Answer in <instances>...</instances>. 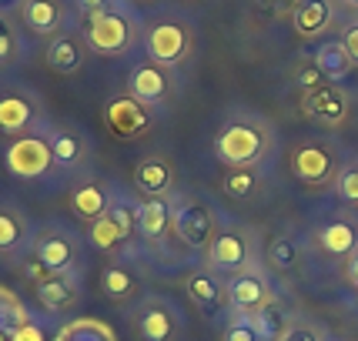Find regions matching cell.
I'll use <instances>...</instances> for the list:
<instances>
[{
	"mask_svg": "<svg viewBox=\"0 0 358 341\" xmlns=\"http://www.w3.org/2000/svg\"><path fill=\"white\" fill-rule=\"evenodd\" d=\"M78 3V10H84V14H101V10H108L110 0H74Z\"/></svg>",
	"mask_w": 358,
	"mask_h": 341,
	"instance_id": "60d3db41",
	"label": "cell"
},
{
	"mask_svg": "<svg viewBox=\"0 0 358 341\" xmlns=\"http://www.w3.org/2000/svg\"><path fill=\"white\" fill-rule=\"evenodd\" d=\"M134 20L124 10H101V14H87L84 24V37L97 54H124L134 47Z\"/></svg>",
	"mask_w": 358,
	"mask_h": 341,
	"instance_id": "3957f363",
	"label": "cell"
},
{
	"mask_svg": "<svg viewBox=\"0 0 358 341\" xmlns=\"http://www.w3.org/2000/svg\"><path fill=\"white\" fill-rule=\"evenodd\" d=\"M171 231L178 234V241L187 245V248H211V241L221 234L218 215H215V208H208L204 201L185 198V201L174 208Z\"/></svg>",
	"mask_w": 358,
	"mask_h": 341,
	"instance_id": "277c9868",
	"label": "cell"
},
{
	"mask_svg": "<svg viewBox=\"0 0 358 341\" xmlns=\"http://www.w3.org/2000/svg\"><path fill=\"white\" fill-rule=\"evenodd\" d=\"M262 187V174L255 168H231L224 174V194L228 198H238V201H248L258 194Z\"/></svg>",
	"mask_w": 358,
	"mask_h": 341,
	"instance_id": "d4e9b609",
	"label": "cell"
},
{
	"mask_svg": "<svg viewBox=\"0 0 358 341\" xmlns=\"http://www.w3.org/2000/svg\"><path fill=\"white\" fill-rule=\"evenodd\" d=\"M34 117V108L20 97V94H7V97H0V131H24V127L31 124Z\"/></svg>",
	"mask_w": 358,
	"mask_h": 341,
	"instance_id": "cb8c5ba5",
	"label": "cell"
},
{
	"mask_svg": "<svg viewBox=\"0 0 358 341\" xmlns=\"http://www.w3.org/2000/svg\"><path fill=\"white\" fill-rule=\"evenodd\" d=\"M91 245L101 251H114L124 245V234L117 231V224L104 215V217H97V221H91Z\"/></svg>",
	"mask_w": 358,
	"mask_h": 341,
	"instance_id": "f1b7e54d",
	"label": "cell"
},
{
	"mask_svg": "<svg viewBox=\"0 0 358 341\" xmlns=\"http://www.w3.org/2000/svg\"><path fill=\"white\" fill-rule=\"evenodd\" d=\"M295 84L298 87H305V91H308V87H318V84H322V74H318L315 67H305V71H298Z\"/></svg>",
	"mask_w": 358,
	"mask_h": 341,
	"instance_id": "ab89813d",
	"label": "cell"
},
{
	"mask_svg": "<svg viewBox=\"0 0 358 341\" xmlns=\"http://www.w3.org/2000/svg\"><path fill=\"white\" fill-rule=\"evenodd\" d=\"M171 217L174 208L168 204V198H148L144 204H138V231L148 241H161L171 231Z\"/></svg>",
	"mask_w": 358,
	"mask_h": 341,
	"instance_id": "2e32d148",
	"label": "cell"
},
{
	"mask_svg": "<svg viewBox=\"0 0 358 341\" xmlns=\"http://www.w3.org/2000/svg\"><path fill=\"white\" fill-rule=\"evenodd\" d=\"M104 117H108V127L117 138H138V134H144L151 127V108L141 104L138 97H131V94L114 97L108 110H104Z\"/></svg>",
	"mask_w": 358,
	"mask_h": 341,
	"instance_id": "9c48e42d",
	"label": "cell"
},
{
	"mask_svg": "<svg viewBox=\"0 0 358 341\" xmlns=\"http://www.w3.org/2000/svg\"><path fill=\"white\" fill-rule=\"evenodd\" d=\"M281 341H322V335L308 325H288V331L281 335Z\"/></svg>",
	"mask_w": 358,
	"mask_h": 341,
	"instance_id": "d590c367",
	"label": "cell"
},
{
	"mask_svg": "<svg viewBox=\"0 0 358 341\" xmlns=\"http://www.w3.org/2000/svg\"><path fill=\"white\" fill-rule=\"evenodd\" d=\"M50 151H54V161H57V164L71 168V164H78L80 157H84V140L74 138V134H54Z\"/></svg>",
	"mask_w": 358,
	"mask_h": 341,
	"instance_id": "f546056e",
	"label": "cell"
},
{
	"mask_svg": "<svg viewBox=\"0 0 358 341\" xmlns=\"http://www.w3.org/2000/svg\"><path fill=\"white\" fill-rule=\"evenodd\" d=\"M265 10H271V14H295V7L301 3V0H258Z\"/></svg>",
	"mask_w": 358,
	"mask_h": 341,
	"instance_id": "f35d334b",
	"label": "cell"
},
{
	"mask_svg": "<svg viewBox=\"0 0 358 341\" xmlns=\"http://www.w3.org/2000/svg\"><path fill=\"white\" fill-rule=\"evenodd\" d=\"M7 54V37H0V57Z\"/></svg>",
	"mask_w": 358,
	"mask_h": 341,
	"instance_id": "7bdbcfd3",
	"label": "cell"
},
{
	"mask_svg": "<svg viewBox=\"0 0 358 341\" xmlns=\"http://www.w3.org/2000/svg\"><path fill=\"white\" fill-rule=\"evenodd\" d=\"M74 295H78V288H74L71 278H54V275H50V278H44L37 284V301H41L47 311L67 308V305L74 301Z\"/></svg>",
	"mask_w": 358,
	"mask_h": 341,
	"instance_id": "7402d4cb",
	"label": "cell"
},
{
	"mask_svg": "<svg viewBox=\"0 0 358 341\" xmlns=\"http://www.w3.org/2000/svg\"><path fill=\"white\" fill-rule=\"evenodd\" d=\"M335 24V0H301L292 14L298 37H322Z\"/></svg>",
	"mask_w": 358,
	"mask_h": 341,
	"instance_id": "7c38bea8",
	"label": "cell"
},
{
	"mask_svg": "<svg viewBox=\"0 0 358 341\" xmlns=\"http://www.w3.org/2000/svg\"><path fill=\"white\" fill-rule=\"evenodd\" d=\"M342 44H345V50H348L352 64L358 67V24H352V27H345L342 31Z\"/></svg>",
	"mask_w": 358,
	"mask_h": 341,
	"instance_id": "8d00e7d4",
	"label": "cell"
},
{
	"mask_svg": "<svg viewBox=\"0 0 358 341\" xmlns=\"http://www.w3.org/2000/svg\"><path fill=\"white\" fill-rule=\"evenodd\" d=\"M318 245L328 251V254H352L358 245V234L355 228L348 224V221H331V224H325L322 231H318Z\"/></svg>",
	"mask_w": 358,
	"mask_h": 341,
	"instance_id": "44dd1931",
	"label": "cell"
},
{
	"mask_svg": "<svg viewBox=\"0 0 358 341\" xmlns=\"http://www.w3.org/2000/svg\"><path fill=\"white\" fill-rule=\"evenodd\" d=\"M345 3H355V7H358V0H345Z\"/></svg>",
	"mask_w": 358,
	"mask_h": 341,
	"instance_id": "ee69618b",
	"label": "cell"
},
{
	"mask_svg": "<svg viewBox=\"0 0 358 341\" xmlns=\"http://www.w3.org/2000/svg\"><path fill=\"white\" fill-rule=\"evenodd\" d=\"M215 154L231 168H258L271 154V127L255 117H238L218 134Z\"/></svg>",
	"mask_w": 358,
	"mask_h": 341,
	"instance_id": "6da1fadb",
	"label": "cell"
},
{
	"mask_svg": "<svg viewBox=\"0 0 358 341\" xmlns=\"http://www.w3.org/2000/svg\"><path fill=\"white\" fill-rule=\"evenodd\" d=\"M348 281H352V288L358 291V251L348 254Z\"/></svg>",
	"mask_w": 358,
	"mask_h": 341,
	"instance_id": "b9f144b4",
	"label": "cell"
},
{
	"mask_svg": "<svg viewBox=\"0 0 358 341\" xmlns=\"http://www.w3.org/2000/svg\"><path fill=\"white\" fill-rule=\"evenodd\" d=\"M37 261L44 264L50 275L57 271H71L74 268V245L64 238V234H50L37 245Z\"/></svg>",
	"mask_w": 358,
	"mask_h": 341,
	"instance_id": "ac0fdd59",
	"label": "cell"
},
{
	"mask_svg": "<svg viewBox=\"0 0 358 341\" xmlns=\"http://www.w3.org/2000/svg\"><path fill=\"white\" fill-rule=\"evenodd\" d=\"M224 295H228V305H231L234 314H255V311L268 308V305H275L271 284H268V281L262 278L258 271H251V268L234 271V278H228Z\"/></svg>",
	"mask_w": 358,
	"mask_h": 341,
	"instance_id": "8992f818",
	"label": "cell"
},
{
	"mask_svg": "<svg viewBox=\"0 0 358 341\" xmlns=\"http://www.w3.org/2000/svg\"><path fill=\"white\" fill-rule=\"evenodd\" d=\"M185 291L187 298L194 301V305H201V308H218V301H221V288H218V281L211 278L208 271H201V275H191L185 284Z\"/></svg>",
	"mask_w": 358,
	"mask_h": 341,
	"instance_id": "4316f807",
	"label": "cell"
},
{
	"mask_svg": "<svg viewBox=\"0 0 358 341\" xmlns=\"http://www.w3.org/2000/svg\"><path fill=\"white\" fill-rule=\"evenodd\" d=\"M54 341H117V335L101 318H78V321H67Z\"/></svg>",
	"mask_w": 358,
	"mask_h": 341,
	"instance_id": "ffe728a7",
	"label": "cell"
},
{
	"mask_svg": "<svg viewBox=\"0 0 358 341\" xmlns=\"http://www.w3.org/2000/svg\"><path fill=\"white\" fill-rule=\"evenodd\" d=\"M108 217L117 224V231L124 234V241L131 238V231L138 228V208H134L131 201H121V198H117V201H110Z\"/></svg>",
	"mask_w": 358,
	"mask_h": 341,
	"instance_id": "1f68e13d",
	"label": "cell"
},
{
	"mask_svg": "<svg viewBox=\"0 0 358 341\" xmlns=\"http://www.w3.org/2000/svg\"><path fill=\"white\" fill-rule=\"evenodd\" d=\"M127 91H131V97H138L141 104L157 108V104H164L168 94H171V78H168V71L155 61L138 64V67L131 71V78H127Z\"/></svg>",
	"mask_w": 358,
	"mask_h": 341,
	"instance_id": "30bf717a",
	"label": "cell"
},
{
	"mask_svg": "<svg viewBox=\"0 0 358 341\" xmlns=\"http://www.w3.org/2000/svg\"><path fill=\"white\" fill-rule=\"evenodd\" d=\"M20 241V221L14 215H0V248H14Z\"/></svg>",
	"mask_w": 358,
	"mask_h": 341,
	"instance_id": "e575fe53",
	"label": "cell"
},
{
	"mask_svg": "<svg viewBox=\"0 0 358 341\" xmlns=\"http://www.w3.org/2000/svg\"><path fill=\"white\" fill-rule=\"evenodd\" d=\"M208 261L211 268H218V271H241L245 264L251 261V241L248 234L241 231H221L215 241H211V248H208Z\"/></svg>",
	"mask_w": 358,
	"mask_h": 341,
	"instance_id": "8fae6325",
	"label": "cell"
},
{
	"mask_svg": "<svg viewBox=\"0 0 358 341\" xmlns=\"http://www.w3.org/2000/svg\"><path fill=\"white\" fill-rule=\"evenodd\" d=\"M301 114L322 127H338L348 117V94L338 84H318L301 94Z\"/></svg>",
	"mask_w": 358,
	"mask_h": 341,
	"instance_id": "52a82bcc",
	"label": "cell"
},
{
	"mask_svg": "<svg viewBox=\"0 0 358 341\" xmlns=\"http://www.w3.org/2000/svg\"><path fill=\"white\" fill-rule=\"evenodd\" d=\"M268 258H271V264H275V268H281V271H292V268L298 264V258H301L298 241H292V238H275V241L268 245Z\"/></svg>",
	"mask_w": 358,
	"mask_h": 341,
	"instance_id": "4dcf8cb0",
	"label": "cell"
},
{
	"mask_svg": "<svg viewBox=\"0 0 358 341\" xmlns=\"http://www.w3.org/2000/svg\"><path fill=\"white\" fill-rule=\"evenodd\" d=\"M312 67L325 80L338 84V80H345L348 74H352L355 64H352V57H348V50H345L342 41H325V44H318V50H315Z\"/></svg>",
	"mask_w": 358,
	"mask_h": 341,
	"instance_id": "9a60e30c",
	"label": "cell"
},
{
	"mask_svg": "<svg viewBox=\"0 0 358 341\" xmlns=\"http://www.w3.org/2000/svg\"><path fill=\"white\" fill-rule=\"evenodd\" d=\"M71 211L84 221H97L110 211V194L108 187L101 184H80L74 194H71Z\"/></svg>",
	"mask_w": 358,
	"mask_h": 341,
	"instance_id": "e0dca14e",
	"label": "cell"
},
{
	"mask_svg": "<svg viewBox=\"0 0 358 341\" xmlns=\"http://www.w3.org/2000/svg\"><path fill=\"white\" fill-rule=\"evenodd\" d=\"M10 341H44V331L27 321V325H20V328H14V331H10Z\"/></svg>",
	"mask_w": 358,
	"mask_h": 341,
	"instance_id": "74e56055",
	"label": "cell"
},
{
	"mask_svg": "<svg viewBox=\"0 0 358 341\" xmlns=\"http://www.w3.org/2000/svg\"><path fill=\"white\" fill-rule=\"evenodd\" d=\"M248 318H251V325H255V331H258L262 341H281V335L288 331V318H285V311H281L278 305H268V308L255 311Z\"/></svg>",
	"mask_w": 358,
	"mask_h": 341,
	"instance_id": "484cf974",
	"label": "cell"
},
{
	"mask_svg": "<svg viewBox=\"0 0 358 341\" xmlns=\"http://www.w3.org/2000/svg\"><path fill=\"white\" fill-rule=\"evenodd\" d=\"M134 184L141 194L148 198H164L174 184V168L168 157H144L138 168H134Z\"/></svg>",
	"mask_w": 358,
	"mask_h": 341,
	"instance_id": "4fadbf2b",
	"label": "cell"
},
{
	"mask_svg": "<svg viewBox=\"0 0 358 341\" xmlns=\"http://www.w3.org/2000/svg\"><path fill=\"white\" fill-rule=\"evenodd\" d=\"M292 170L305 184H331L338 177V157L322 140H305L292 151Z\"/></svg>",
	"mask_w": 358,
	"mask_h": 341,
	"instance_id": "5b68a950",
	"label": "cell"
},
{
	"mask_svg": "<svg viewBox=\"0 0 358 341\" xmlns=\"http://www.w3.org/2000/svg\"><path fill=\"white\" fill-rule=\"evenodd\" d=\"M174 328H178V321H174V311L168 308V301H148L144 308H141L138 314V331L144 341H171Z\"/></svg>",
	"mask_w": 358,
	"mask_h": 341,
	"instance_id": "5bb4252c",
	"label": "cell"
},
{
	"mask_svg": "<svg viewBox=\"0 0 358 341\" xmlns=\"http://www.w3.org/2000/svg\"><path fill=\"white\" fill-rule=\"evenodd\" d=\"M24 20L37 34H54L64 20V7L57 0H27L24 3Z\"/></svg>",
	"mask_w": 358,
	"mask_h": 341,
	"instance_id": "d6986e66",
	"label": "cell"
},
{
	"mask_svg": "<svg viewBox=\"0 0 358 341\" xmlns=\"http://www.w3.org/2000/svg\"><path fill=\"white\" fill-rule=\"evenodd\" d=\"M50 164H54V151L41 138H20L7 147V170L17 177H41Z\"/></svg>",
	"mask_w": 358,
	"mask_h": 341,
	"instance_id": "ba28073f",
	"label": "cell"
},
{
	"mask_svg": "<svg viewBox=\"0 0 358 341\" xmlns=\"http://www.w3.org/2000/svg\"><path fill=\"white\" fill-rule=\"evenodd\" d=\"M47 64H50L57 74H74L80 64H84L80 44L74 41V37H57L54 44L47 47Z\"/></svg>",
	"mask_w": 358,
	"mask_h": 341,
	"instance_id": "603a6c76",
	"label": "cell"
},
{
	"mask_svg": "<svg viewBox=\"0 0 358 341\" xmlns=\"http://www.w3.org/2000/svg\"><path fill=\"white\" fill-rule=\"evenodd\" d=\"M191 47H194V31L187 27L185 20H157L148 27L144 34V50H148V57L161 67H174V64H181L191 54Z\"/></svg>",
	"mask_w": 358,
	"mask_h": 341,
	"instance_id": "7a4b0ae2",
	"label": "cell"
},
{
	"mask_svg": "<svg viewBox=\"0 0 358 341\" xmlns=\"http://www.w3.org/2000/svg\"><path fill=\"white\" fill-rule=\"evenodd\" d=\"M224 341H262V338H258V331H255L248 314H234V321L224 331Z\"/></svg>",
	"mask_w": 358,
	"mask_h": 341,
	"instance_id": "836d02e7",
	"label": "cell"
},
{
	"mask_svg": "<svg viewBox=\"0 0 358 341\" xmlns=\"http://www.w3.org/2000/svg\"><path fill=\"white\" fill-rule=\"evenodd\" d=\"M335 191H338V198H342V201L358 204V164L355 168L338 170V177H335Z\"/></svg>",
	"mask_w": 358,
	"mask_h": 341,
	"instance_id": "d6a6232c",
	"label": "cell"
},
{
	"mask_svg": "<svg viewBox=\"0 0 358 341\" xmlns=\"http://www.w3.org/2000/svg\"><path fill=\"white\" fill-rule=\"evenodd\" d=\"M101 288H104V295L114 298V301H124V298L134 295V278H131V271L124 268H104V275H101Z\"/></svg>",
	"mask_w": 358,
	"mask_h": 341,
	"instance_id": "83f0119b",
	"label": "cell"
}]
</instances>
